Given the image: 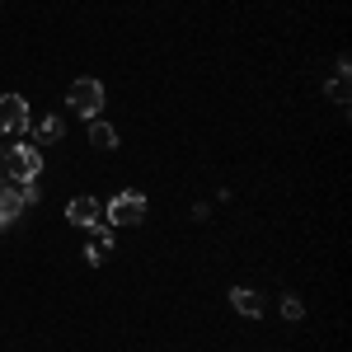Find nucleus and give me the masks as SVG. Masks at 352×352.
<instances>
[{"instance_id": "1", "label": "nucleus", "mask_w": 352, "mask_h": 352, "mask_svg": "<svg viewBox=\"0 0 352 352\" xmlns=\"http://www.w3.org/2000/svg\"><path fill=\"white\" fill-rule=\"evenodd\" d=\"M43 174V155H38V146H10L5 151V179H14V184H24V179H38Z\"/></svg>"}, {"instance_id": "2", "label": "nucleus", "mask_w": 352, "mask_h": 352, "mask_svg": "<svg viewBox=\"0 0 352 352\" xmlns=\"http://www.w3.org/2000/svg\"><path fill=\"white\" fill-rule=\"evenodd\" d=\"M66 104L80 113V118H99V109H104V85L85 76V80H76L66 89Z\"/></svg>"}, {"instance_id": "3", "label": "nucleus", "mask_w": 352, "mask_h": 352, "mask_svg": "<svg viewBox=\"0 0 352 352\" xmlns=\"http://www.w3.org/2000/svg\"><path fill=\"white\" fill-rule=\"evenodd\" d=\"M104 217H109L113 226H136V221L146 217V197H141V192H118L109 207H104Z\"/></svg>"}, {"instance_id": "4", "label": "nucleus", "mask_w": 352, "mask_h": 352, "mask_svg": "<svg viewBox=\"0 0 352 352\" xmlns=\"http://www.w3.org/2000/svg\"><path fill=\"white\" fill-rule=\"evenodd\" d=\"M24 127H28L24 94H0V132H24Z\"/></svg>"}, {"instance_id": "5", "label": "nucleus", "mask_w": 352, "mask_h": 352, "mask_svg": "<svg viewBox=\"0 0 352 352\" xmlns=\"http://www.w3.org/2000/svg\"><path fill=\"white\" fill-rule=\"evenodd\" d=\"M66 217H71V226H80V230H89V226H99V197H76L71 207H66Z\"/></svg>"}, {"instance_id": "6", "label": "nucleus", "mask_w": 352, "mask_h": 352, "mask_svg": "<svg viewBox=\"0 0 352 352\" xmlns=\"http://www.w3.org/2000/svg\"><path fill=\"white\" fill-rule=\"evenodd\" d=\"M24 217V192L19 188H0V230L10 226V221Z\"/></svg>"}, {"instance_id": "7", "label": "nucleus", "mask_w": 352, "mask_h": 352, "mask_svg": "<svg viewBox=\"0 0 352 352\" xmlns=\"http://www.w3.org/2000/svg\"><path fill=\"white\" fill-rule=\"evenodd\" d=\"M230 305H235L240 315H249V320H254V315L263 310V300H258V292H249V287H235V292H230Z\"/></svg>"}, {"instance_id": "8", "label": "nucleus", "mask_w": 352, "mask_h": 352, "mask_svg": "<svg viewBox=\"0 0 352 352\" xmlns=\"http://www.w3.org/2000/svg\"><path fill=\"white\" fill-rule=\"evenodd\" d=\"M89 141H94L99 151H113V146H118V132H113L104 118H89Z\"/></svg>"}, {"instance_id": "9", "label": "nucleus", "mask_w": 352, "mask_h": 352, "mask_svg": "<svg viewBox=\"0 0 352 352\" xmlns=\"http://www.w3.org/2000/svg\"><path fill=\"white\" fill-rule=\"evenodd\" d=\"M329 99H333V104H348V99H352V89H348V56L338 61V76L329 80Z\"/></svg>"}, {"instance_id": "10", "label": "nucleus", "mask_w": 352, "mask_h": 352, "mask_svg": "<svg viewBox=\"0 0 352 352\" xmlns=\"http://www.w3.org/2000/svg\"><path fill=\"white\" fill-rule=\"evenodd\" d=\"M38 141H66V122L61 118H43L38 122Z\"/></svg>"}, {"instance_id": "11", "label": "nucleus", "mask_w": 352, "mask_h": 352, "mask_svg": "<svg viewBox=\"0 0 352 352\" xmlns=\"http://www.w3.org/2000/svg\"><path fill=\"white\" fill-rule=\"evenodd\" d=\"M282 315H287V320H300V315H305V305H300L296 296H282Z\"/></svg>"}, {"instance_id": "12", "label": "nucleus", "mask_w": 352, "mask_h": 352, "mask_svg": "<svg viewBox=\"0 0 352 352\" xmlns=\"http://www.w3.org/2000/svg\"><path fill=\"white\" fill-rule=\"evenodd\" d=\"M0 174H5V160H0Z\"/></svg>"}]
</instances>
